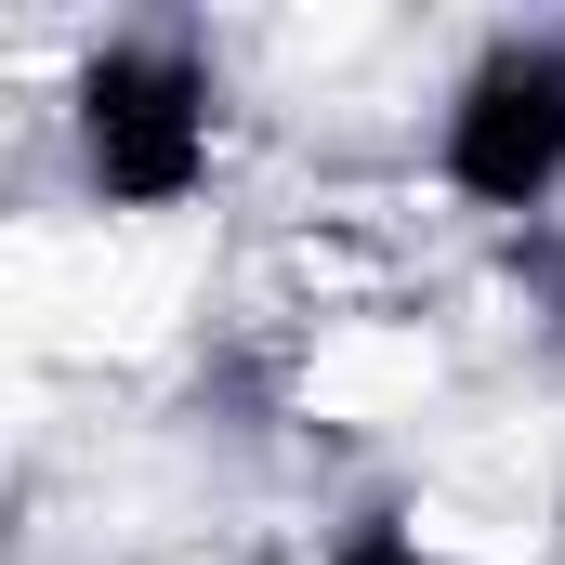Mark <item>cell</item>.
Returning <instances> with one entry per match:
<instances>
[{
    "instance_id": "3957f363",
    "label": "cell",
    "mask_w": 565,
    "mask_h": 565,
    "mask_svg": "<svg viewBox=\"0 0 565 565\" xmlns=\"http://www.w3.org/2000/svg\"><path fill=\"white\" fill-rule=\"evenodd\" d=\"M329 565H434V553L408 540V526H395V513H369V526H355V540H342Z\"/></svg>"
},
{
    "instance_id": "7a4b0ae2",
    "label": "cell",
    "mask_w": 565,
    "mask_h": 565,
    "mask_svg": "<svg viewBox=\"0 0 565 565\" xmlns=\"http://www.w3.org/2000/svg\"><path fill=\"white\" fill-rule=\"evenodd\" d=\"M434 171H447V198H473L500 224H540L565 198V26H513L460 66Z\"/></svg>"
},
{
    "instance_id": "6da1fadb",
    "label": "cell",
    "mask_w": 565,
    "mask_h": 565,
    "mask_svg": "<svg viewBox=\"0 0 565 565\" xmlns=\"http://www.w3.org/2000/svg\"><path fill=\"white\" fill-rule=\"evenodd\" d=\"M79 171L106 211H184L211 184V145H224V93H211V53L171 40V26H132L79 66Z\"/></svg>"
}]
</instances>
